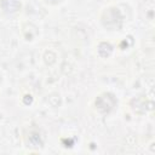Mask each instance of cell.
<instances>
[{"label":"cell","mask_w":155,"mask_h":155,"mask_svg":"<svg viewBox=\"0 0 155 155\" xmlns=\"http://www.w3.org/2000/svg\"><path fill=\"white\" fill-rule=\"evenodd\" d=\"M99 19H101L102 25L107 30H110V31L121 30L122 24H124V16L121 11L119 10V7L116 6L105 7L101 13Z\"/></svg>","instance_id":"cell-1"},{"label":"cell","mask_w":155,"mask_h":155,"mask_svg":"<svg viewBox=\"0 0 155 155\" xmlns=\"http://www.w3.org/2000/svg\"><path fill=\"white\" fill-rule=\"evenodd\" d=\"M93 105L98 113L110 114L117 107V98L111 92H102L94 98Z\"/></svg>","instance_id":"cell-2"},{"label":"cell","mask_w":155,"mask_h":155,"mask_svg":"<svg viewBox=\"0 0 155 155\" xmlns=\"http://www.w3.org/2000/svg\"><path fill=\"white\" fill-rule=\"evenodd\" d=\"M23 139H24L25 147H28V148H41L42 144H44L40 128H38V127L29 126L24 131Z\"/></svg>","instance_id":"cell-3"},{"label":"cell","mask_w":155,"mask_h":155,"mask_svg":"<svg viewBox=\"0 0 155 155\" xmlns=\"http://www.w3.org/2000/svg\"><path fill=\"white\" fill-rule=\"evenodd\" d=\"M0 7L6 15H15L21 11L22 4L19 0H0Z\"/></svg>","instance_id":"cell-4"},{"label":"cell","mask_w":155,"mask_h":155,"mask_svg":"<svg viewBox=\"0 0 155 155\" xmlns=\"http://www.w3.org/2000/svg\"><path fill=\"white\" fill-rule=\"evenodd\" d=\"M47 4H50V5H57V4H59V2H62L63 0H45Z\"/></svg>","instance_id":"cell-5"},{"label":"cell","mask_w":155,"mask_h":155,"mask_svg":"<svg viewBox=\"0 0 155 155\" xmlns=\"http://www.w3.org/2000/svg\"><path fill=\"white\" fill-rule=\"evenodd\" d=\"M1 80H2V76H1V73H0V84H1Z\"/></svg>","instance_id":"cell-6"}]
</instances>
